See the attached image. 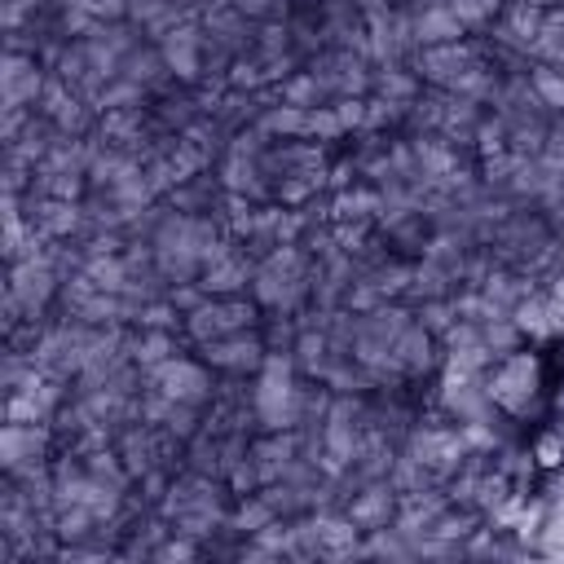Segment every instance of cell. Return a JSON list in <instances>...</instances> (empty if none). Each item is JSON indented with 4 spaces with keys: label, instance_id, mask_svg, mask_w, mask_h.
Masks as SVG:
<instances>
[{
    "label": "cell",
    "instance_id": "obj_1",
    "mask_svg": "<svg viewBox=\"0 0 564 564\" xmlns=\"http://www.w3.org/2000/svg\"><path fill=\"white\" fill-rule=\"evenodd\" d=\"M529 93L538 97V106L564 110V70H555V66H533V70H529Z\"/></svg>",
    "mask_w": 564,
    "mask_h": 564
},
{
    "label": "cell",
    "instance_id": "obj_2",
    "mask_svg": "<svg viewBox=\"0 0 564 564\" xmlns=\"http://www.w3.org/2000/svg\"><path fill=\"white\" fill-rule=\"evenodd\" d=\"M533 463H538V471H560L564 467V436L555 427L533 436Z\"/></svg>",
    "mask_w": 564,
    "mask_h": 564
},
{
    "label": "cell",
    "instance_id": "obj_3",
    "mask_svg": "<svg viewBox=\"0 0 564 564\" xmlns=\"http://www.w3.org/2000/svg\"><path fill=\"white\" fill-rule=\"evenodd\" d=\"M551 300H555V308H564V273L555 278V286H551Z\"/></svg>",
    "mask_w": 564,
    "mask_h": 564
}]
</instances>
